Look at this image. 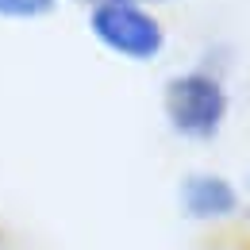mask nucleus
Returning <instances> with one entry per match:
<instances>
[{
	"label": "nucleus",
	"mask_w": 250,
	"mask_h": 250,
	"mask_svg": "<svg viewBox=\"0 0 250 250\" xmlns=\"http://www.w3.org/2000/svg\"><path fill=\"white\" fill-rule=\"evenodd\" d=\"M62 0H0V23H39L58 12Z\"/></svg>",
	"instance_id": "4"
},
{
	"label": "nucleus",
	"mask_w": 250,
	"mask_h": 250,
	"mask_svg": "<svg viewBox=\"0 0 250 250\" xmlns=\"http://www.w3.org/2000/svg\"><path fill=\"white\" fill-rule=\"evenodd\" d=\"M247 188H250V177H247Z\"/></svg>",
	"instance_id": "7"
},
{
	"label": "nucleus",
	"mask_w": 250,
	"mask_h": 250,
	"mask_svg": "<svg viewBox=\"0 0 250 250\" xmlns=\"http://www.w3.org/2000/svg\"><path fill=\"white\" fill-rule=\"evenodd\" d=\"M177 212L188 223H223L243 212V196L223 173L192 169L177 181Z\"/></svg>",
	"instance_id": "3"
},
{
	"label": "nucleus",
	"mask_w": 250,
	"mask_h": 250,
	"mask_svg": "<svg viewBox=\"0 0 250 250\" xmlns=\"http://www.w3.org/2000/svg\"><path fill=\"white\" fill-rule=\"evenodd\" d=\"M85 31L104 54L131 65H154L169 46V31H166L162 16L154 12V4H143V0L89 4Z\"/></svg>",
	"instance_id": "2"
},
{
	"label": "nucleus",
	"mask_w": 250,
	"mask_h": 250,
	"mask_svg": "<svg viewBox=\"0 0 250 250\" xmlns=\"http://www.w3.org/2000/svg\"><path fill=\"white\" fill-rule=\"evenodd\" d=\"M212 250H250V243H219V247Z\"/></svg>",
	"instance_id": "5"
},
{
	"label": "nucleus",
	"mask_w": 250,
	"mask_h": 250,
	"mask_svg": "<svg viewBox=\"0 0 250 250\" xmlns=\"http://www.w3.org/2000/svg\"><path fill=\"white\" fill-rule=\"evenodd\" d=\"M231 116V89L223 81V65L208 54L188 69H177L162 85V120L185 143H216Z\"/></svg>",
	"instance_id": "1"
},
{
	"label": "nucleus",
	"mask_w": 250,
	"mask_h": 250,
	"mask_svg": "<svg viewBox=\"0 0 250 250\" xmlns=\"http://www.w3.org/2000/svg\"><path fill=\"white\" fill-rule=\"evenodd\" d=\"M77 4H85V8H89V4H104V0H77ZM143 4H154V8H158V4H169V0H143Z\"/></svg>",
	"instance_id": "6"
}]
</instances>
